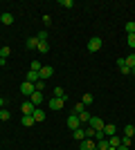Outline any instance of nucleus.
Segmentation results:
<instances>
[{"instance_id":"7c9ffc66","label":"nucleus","mask_w":135,"mask_h":150,"mask_svg":"<svg viewBox=\"0 0 135 150\" xmlns=\"http://www.w3.org/2000/svg\"><path fill=\"white\" fill-rule=\"evenodd\" d=\"M61 7H65V9H72V7H74V2H72V0H61Z\"/></svg>"},{"instance_id":"20e7f679","label":"nucleus","mask_w":135,"mask_h":150,"mask_svg":"<svg viewBox=\"0 0 135 150\" xmlns=\"http://www.w3.org/2000/svg\"><path fill=\"white\" fill-rule=\"evenodd\" d=\"M77 128H81V121H79V117L77 114H70V117H68V130H77Z\"/></svg>"},{"instance_id":"f3484780","label":"nucleus","mask_w":135,"mask_h":150,"mask_svg":"<svg viewBox=\"0 0 135 150\" xmlns=\"http://www.w3.org/2000/svg\"><path fill=\"white\" fill-rule=\"evenodd\" d=\"M124 137H131V139L135 137V125H126L124 128Z\"/></svg>"},{"instance_id":"4468645a","label":"nucleus","mask_w":135,"mask_h":150,"mask_svg":"<svg viewBox=\"0 0 135 150\" xmlns=\"http://www.w3.org/2000/svg\"><path fill=\"white\" fill-rule=\"evenodd\" d=\"M32 117H34V121H45V117H47V114H45V110H41V108H36Z\"/></svg>"},{"instance_id":"cd10ccee","label":"nucleus","mask_w":135,"mask_h":150,"mask_svg":"<svg viewBox=\"0 0 135 150\" xmlns=\"http://www.w3.org/2000/svg\"><path fill=\"white\" fill-rule=\"evenodd\" d=\"M9 54H11L9 47H2V50H0V58H9Z\"/></svg>"},{"instance_id":"f8f14e48","label":"nucleus","mask_w":135,"mask_h":150,"mask_svg":"<svg viewBox=\"0 0 135 150\" xmlns=\"http://www.w3.org/2000/svg\"><path fill=\"white\" fill-rule=\"evenodd\" d=\"M0 23H2V25H11V23H14V13L5 11L2 16H0Z\"/></svg>"},{"instance_id":"f03ea898","label":"nucleus","mask_w":135,"mask_h":150,"mask_svg":"<svg viewBox=\"0 0 135 150\" xmlns=\"http://www.w3.org/2000/svg\"><path fill=\"white\" fill-rule=\"evenodd\" d=\"M101 45H104L101 38H99V36H92L88 40V52H99V50H101Z\"/></svg>"},{"instance_id":"412c9836","label":"nucleus","mask_w":135,"mask_h":150,"mask_svg":"<svg viewBox=\"0 0 135 150\" xmlns=\"http://www.w3.org/2000/svg\"><path fill=\"white\" fill-rule=\"evenodd\" d=\"M108 144H110V148H119V137H108Z\"/></svg>"},{"instance_id":"c9c22d12","label":"nucleus","mask_w":135,"mask_h":150,"mask_svg":"<svg viewBox=\"0 0 135 150\" xmlns=\"http://www.w3.org/2000/svg\"><path fill=\"white\" fill-rule=\"evenodd\" d=\"M131 74H133V76H135V67H131Z\"/></svg>"},{"instance_id":"9b49d317","label":"nucleus","mask_w":135,"mask_h":150,"mask_svg":"<svg viewBox=\"0 0 135 150\" xmlns=\"http://www.w3.org/2000/svg\"><path fill=\"white\" fill-rule=\"evenodd\" d=\"M20 123L25 125V128H32V125L36 123V121H34V117H32V114H23V119H20Z\"/></svg>"},{"instance_id":"7ed1b4c3","label":"nucleus","mask_w":135,"mask_h":150,"mask_svg":"<svg viewBox=\"0 0 135 150\" xmlns=\"http://www.w3.org/2000/svg\"><path fill=\"white\" fill-rule=\"evenodd\" d=\"M88 125H90L95 132H99V130H104V119H99V117H90Z\"/></svg>"},{"instance_id":"39448f33","label":"nucleus","mask_w":135,"mask_h":150,"mask_svg":"<svg viewBox=\"0 0 135 150\" xmlns=\"http://www.w3.org/2000/svg\"><path fill=\"white\" fill-rule=\"evenodd\" d=\"M95 148H97L95 139H84V141H79V150H95Z\"/></svg>"},{"instance_id":"1a4fd4ad","label":"nucleus","mask_w":135,"mask_h":150,"mask_svg":"<svg viewBox=\"0 0 135 150\" xmlns=\"http://www.w3.org/2000/svg\"><path fill=\"white\" fill-rule=\"evenodd\" d=\"M104 134H106V139H108V137H115V134H117V128L113 123H106V125H104Z\"/></svg>"},{"instance_id":"f257e3e1","label":"nucleus","mask_w":135,"mask_h":150,"mask_svg":"<svg viewBox=\"0 0 135 150\" xmlns=\"http://www.w3.org/2000/svg\"><path fill=\"white\" fill-rule=\"evenodd\" d=\"M34 92H36V85H34V83H29V81L20 83V94H23V96H32Z\"/></svg>"},{"instance_id":"2eb2a0df","label":"nucleus","mask_w":135,"mask_h":150,"mask_svg":"<svg viewBox=\"0 0 135 150\" xmlns=\"http://www.w3.org/2000/svg\"><path fill=\"white\" fill-rule=\"evenodd\" d=\"M27 81H29V83L41 81V74H39V72H34V69H29V72H27Z\"/></svg>"},{"instance_id":"72a5a7b5","label":"nucleus","mask_w":135,"mask_h":150,"mask_svg":"<svg viewBox=\"0 0 135 150\" xmlns=\"http://www.w3.org/2000/svg\"><path fill=\"white\" fill-rule=\"evenodd\" d=\"M34 85H36V92H43L45 90V81H36Z\"/></svg>"},{"instance_id":"b1692460","label":"nucleus","mask_w":135,"mask_h":150,"mask_svg":"<svg viewBox=\"0 0 135 150\" xmlns=\"http://www.w3.org/2000/svg\"><path fill=\"white\" fill-rule=\"evenodd\" d=\"M36 38H39V43H47V31H39V34H36Z\"/></svg>"},{"instance_id":"6e6552de","label":"nucleus","mask_w":135,"mask_h":150,"mask_svg":"<svg viewBox=\"0 0 135 150\" xmlns=\"http://www.w3.org/2000/svg\"><path fill=\"white\" fill-rule=\"evenodd\" d=\"M34 110H36V105H34L32 101H25V103L20 105V112L23 114H34Z\"/></svg>"},{"instance_id":"2f4dec72","label":"nucleus","mask_w":135,"mask_h":150,"mask_svg":"<svg viewBox=\"0 0 135 150\" xmlns=\"http://www.w3.org/2000/svg\"><path fill=\"white\" fill-rule=\"evenodd\" d=\"M104 139H106V134H104V130L95 132V141H104Z\"/></svg>"},{"instance_id":"c85d7f7f","label":"nucleus","mask_w":135,"mask_h":150,"mask_svg":"<svg viewBox=\"0 0 135 150\" xmlns=\"http://www.w3.org/2000/svg\"><path fill=\"white\" fill-rule=\"evenodd\" d=\"M81 112H86V105L84 103H77L74 105V114H81Z\"/></svg>"},{"instance_id":"58836bf2","label":"nucleus","mask_w":135,"mask_h":150,"mask_svg":"<svg viewBox=\"0 0 135 150\" xmlns=\"http://www.w3.org/2000/svg\"><path fill=\"white\" fill-rule=\"evenodd\" d=\"M129 150H131V148H129Z\"/></svg>"},{"instance_id":"423d86ee","label":"nucleus","mask_w":135,"mask_h":150,"mask_svg":"<svg viewBox=\"0 0 135 150\" xmlns=\"http://www.w3.org/2000/svg\"><path fill=\"white\" fill-rule=\"evenodd\" d=\"M39 74H41V81H45V79H50V76L54 74V67H52V65H43Z\"/></svg>"},{"instance_id":"9d476101","label":"nucleus","mask_w":135,"mask_h":150,"mask_svg":"<svg viewBox=\"0 0 135 150\" xmlns=\"http://www.w3.org/2000/svg\"><path fill=\"white\" fill-rule=\"evenodd\" d=\"M43 99H45V96H43V92H34L32 96H29V101H32V103H34L36 108H39L41 103H43Z\"/></svg>"},{"instance_id":"393cba45","label":"nucleus","mask_w":135,"mask_h":150,"mask_svg":"<svg viewBox=\"0 0 135 150\" xmlns=\"http://www.w3.org/2000/svg\"><path fill=\"white\" fill-rule=\"evenodd\" d=\"M36 50H39L41 54H47V52H50V45H47V43H39V47H36Z\"/></svg>"},{"instance_id":"f704fd0d","label":"nucleus","mask_w":135,"mask_h":150,"mask_svg":"<svg viewBox=\"0 0 135 150\" xmlns=\"http://www.w3.org/2000/svg\"><path fill=\"white\" fill-rule=\"evenodd\" d=\"M2 108H5V99H2V96H0V110H2Z\"/></svg>"},{"instance_id":"6ab92c4d","label":"nucleus","mask_w":135,"mask_h":150,"mask_svg":"<svg viewBox=\"0 0 135 150\" xmlns=\"http://www.w3.org/2000/svg\"><path fill=\"white\" fill-rule=\"evenodd\" d=\"M77 117H79V121H81V123H88V121H90V117H92V114H88V110H86V112L77 114Z\"/></svg>"},{"instance_id":"473e14b6","label":"nucleus","mask_w":135,"mask_h":150,"mask_svg":"<svg viewBox=\"0 0 135 150\" xmlns=\"http://www.w3.org/2000/svg\"><path fill=\"white\" fill-rule=\"evenodd\" d=\"M41 67H43L41 61H32V69H34V72H41Z\"/></svg>"},{"instance_id":"a211bd4d","label":"nucleus","mask_w":135,"mask_h":150,"mask_svg":"<svg viewBox=\"0 0 135 150\" xmlns=\"http://www.w3.org/2000/svg\"><path fill=\"white\" fill-rule=\"evenodd\" d=\"M9 119H11V112L2 108V110H0V121H9Z\"/></svg>"},{"instance_id":"bb28decb","label":"nucleus","mask_w":135,"mask_h":150,"mask_svg":"<svg viewBox=\"0 0 135 150\" xmlns=\"http://www.w3.org/2000/svg\"><path fill=\"white\" fill-rule=\"evenodd\" d=\"M126 43H129V47L135 50V34H126Z\"/></svg>"},{"instance_id":"5701e85b","label":"nucleus","mask_w":135,"mask_h":150,"mask_svg":"<svg viewBox=\"0 0 135 150\" xmlns=\"http://www.w3.org/2000/svg\"><path fill=\"white\" fill-rule=\"evenodd\" d=\"M92 99H95L92 94H84V96H81V103H84V105H90V103H92Z\"/></svg>"},{"instance_id":"ddd939ff","label":"nucleus","mask_w":135,"mask_h":150,"mask_svg":"<svg viewBox=\"0 0 135 150\" xmlns=\"http://www.w3.org/2000/svg\"><path fill=\"white\" fill-rule=\"evenodd\" d=\"M72 137L77 139V141H84L86 139V128H77V130L72 132Z\"/></svg>"},{"instance_id":"c756f323","label":"nucleus","mask_w":135,"mask_h":150,"mask_svg":"<svg viewBox=\"0 0 135 150\" xmlns=\"http://www.w3.org/2000/svg\"><path fill=\"white\" fill-rule=\"evenodd\" d=\"M126 34H135V23H126Z\"/></svg>"},{"instance_id":"dca6fc26","label":"nucleus","mask_w":135,"mask_h":150,"mask_svg":"<svg viewBox=\"0 0 135 150\" xmlns=\"http://www.w3.org/2000/svg\"><path fill=\"white\" fill-rule=\"evenodd\" d=\"M25 47H27V50H34V47H39V38H36V36H32V38H27V43H25Z\"/></svg>"},{"instance_id":"4c0bfd02","label":"nucleus","mask_w":135,"mask_h":150,"mask_svg":"<svg viewBox=\"0 0 135 150\" xmlns=\"http://www.w3.org/2000/svg\"><path fill=\"white\" fill-rule=\"evenodd\" d=\"M108 150H117V148H108Z\"/></svg>"},{"instance_id":"a878e982","label":"nucleus","mask_w":135,"mask_h":150,"mask_svg":"<svg viewBox=\"0 0 135 150\" xmlns=\"http://www.w3.org/2000/svg\"><path fill=\"white\" fill-rule=\"evenodd\" d=\"M124 63H126L129 67H135V54H131V56H126V58H124Z\"/></svg>"},{"instance_id":"aec40b11","label":"nucleus","mask_w":135,"mask_h":150,"mask_svg":"<svg viewBox=\"0 0 135 150\" xmlns=\"http://www.w3.org/2000/svg\"><path fill=\"white\" fill-rule=\"evenodd\" d=\"M110 144H108V139H104V141H97V150H108Z\"/></svg>"},{"instance_id":"0eeeda50","label":"nucleus","mask_w":135,"mask_h":150,"mask_svg":"<svg viewBox=\"0 0 135 150\" xmlns=\"http://www.w3.org/2000/svg\"><path fill=\"white\" fill-rule=\"evenodd\" d=\"M63 103H65L63 99H59V96H52V99H50V110H54V112H56V110H61V108H63Z\"/></svg>"},{"instance_id":"e433bc0d","label":"nucleus","mask_w":135,"mask_h":150,"mask_svg":"<svg viewBox=\"0 0 135 150\" xmlns=\"http://www.w3.org/2000/svg\"><path fill=\"white\" fill-rule=\"evenodd\" d=\"M117 150H129V148H124V146H119V148H117Z\"/></svg>"},{"instance_id":"4be33fe9","label":"nucleus","mask_w":135,"mask_h":150,"mask_svg":"<svg viewBox=\"0 0 135 150\" xmlns=\"http://www.w3.org/2000/svg\"><path fill=\"white\" fill-rule=\"evenodd\" d=\"M52 94H54V96H59V99H68V96H65V92H63V88H54V92H52Z\"/></svg>"}]
</instances>
